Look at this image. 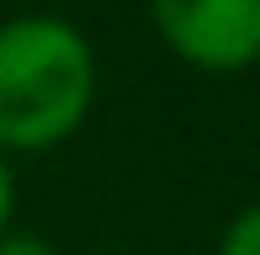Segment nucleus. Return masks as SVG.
I'll list each match as a JSON object with an SVG mask.
<instances>
[{
	"label": "nucleus",
	"mask_w": 260,
	"mask_h": 255,
	"mask_svg": "<svg viewBox=\"0 0 260 255\" xmlns=\"http://www.w3.org/2000/svg\"><path fill=\"white\" fill-rule=\"evenodd\" d=\"M11 218H16V170H11V160L0 154V234L11 229Z\"/></svg>",
	"instance_id": "39448f33"
},
{
	"label": "nucleus",
	"mask_w": 260,
	"mask_h": 255,
	"mask_svg": "<svg viewBox=\"0 0 260 255\" xmlns=\"http://www.w3.org/2000/svg\"><path fill=\"white\" fill-rule=\"evenodd\" d=\"M96 107V48L64 16L0 21V154H43L85 128Z\"/></svg>",
	"instance_id": "f257e3e1"
},
{
	"label": "nucleus",
	"mask_w": 260,
	"mask_h": 255,
	"mask_svg": "<svg viewBox=\"0 0 260 255\" xmlns=\"http://www.w3.org/2000/svg\"><path fill=\"white\" fill-rule=\"evenodd\" d=\"M212 255H260V202L239 207V213L223 224L218 250H212Z\"/></svg>",
	"instance_id": "7ed1b4c3"
},
{
	"label": "nucleus",
	"mask_w": 260,
	"mask_h": 255,
	"mask_svg": "<svg viewBox=\"0 0 260 255\" xmlns=\"http://www.w3.org/2000/svg\"><path fill=\"white\" fill-rule=\"evenodd\" d=\"M159 43L202 75L260 64V0H149Z\"/></svg>",
	"instance_id": "f03ea898"
},
{
	"label": "nucleus",
	"mask_w": 260,
	"mask_h": 255,
	"mask_svg": "<svg viewBox=\"0 0 260 255\" xmlns=\"http://www.w3.org/2000/svg\"><path fill=\"white\" fill-rule=\"evenodd\" d=\"M0 255H58L43 234H32V229H6L0 234Z\"/></svg>",
	"instance_id": "20e7f679"
}]
</instances>
